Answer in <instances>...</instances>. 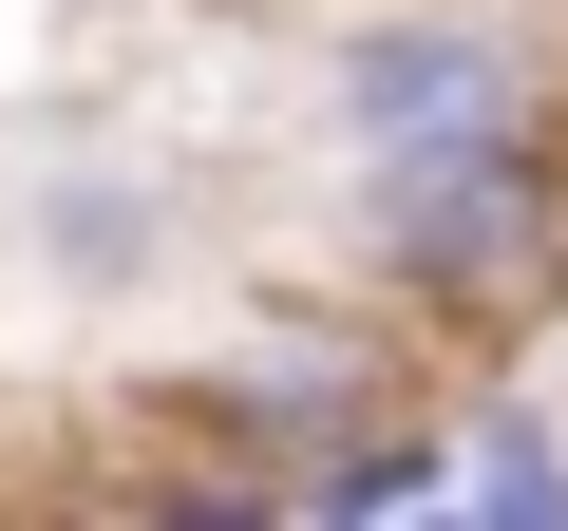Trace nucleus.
<instances>
[{
	"label": "nucleus",
	"mask_w": 568,
	"mask_h": 531,
	"mask_svg": "<svg viewBox=\"0 0 568 531\" xmlns=\"http://www.w3.org/2000/svg\"><path fill=\"white\" fill-rule=\"evenodd\" d=\"M361 247H379V285L417 304H530L549 266H568V171H549V114L530 133H474V152H379L361 171Z\"/></svg>",
	"instance_id": "f257e3e1"
},
{
	"label": "nucleus",
	"mask_w": 568,
	"mask_h": 531,
	"mask_svg": "<svg viewBox=\"0 0 568 531\" xmlns=\"http://www.w3.org/2000/svg\"><path fill=\"white\" fill-rule=\"evenodd\" d=\"M323 114H342V152L379 171V152H474V133H530L549 96H530V39H511V20H455V0H417V20H361V39L323 58Z\"/></svg>",
	"instance_id": "f03ea898"
},
{
	"label": "nucleus",
	"mask_w": 568,
	"mask_h": 531,
	"mask_svg": "<svg viewBox=\"0 0 568 531\" xmlns=\"http://www.w3.org/2000/svg\"><path fill=\"white\" fill-rule=\"evenodd\" d=\"M227 399L284 437V474H304V455L361 418V342H342V323H265V342H227Z\"/></svg>",
	"instance_id": "7ed1b4c3"
},
{
	"label": "nucleus",
	"mask_w": 568,
	"mask_h": 531,
	"mask_svg": "<svg viewBox=\"0 0 568 531\" xmlns=\"http://www.w3.org/2000/svg\"><path fill=\"white\" fill-rule=\"evenodd\" d=\"M455 512L568 531V418H549V399H474V418H455Z\"/></svg>",
	"instance_id": "20e7f679"
},
{
	"label": "nucleus",
	"mask_w": 568,
	"mask_h": 531,
	"mask_svg": "<svg viewBox=\"0 0 568 531\" xmlns=\"http://www.w3.org/2000/svg\"><path fill=\"white\" fill-rule=\"evenodd\" d=\"M39 247L77 266V285H152V247H171V209H152V190H95V171H77V190L39 209Z\"/></svg>",
	"instance_id": "39448f33"
}]
</instances>
